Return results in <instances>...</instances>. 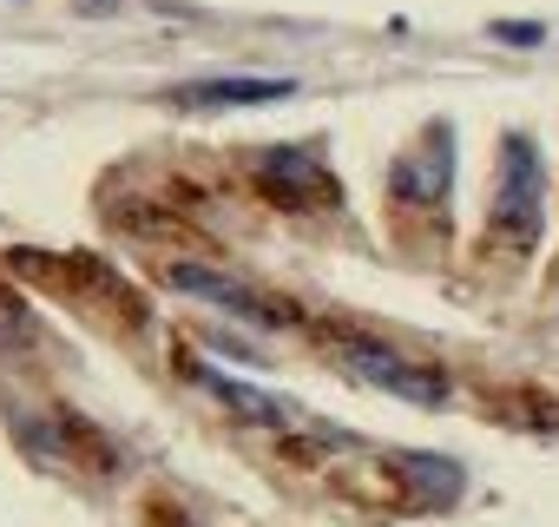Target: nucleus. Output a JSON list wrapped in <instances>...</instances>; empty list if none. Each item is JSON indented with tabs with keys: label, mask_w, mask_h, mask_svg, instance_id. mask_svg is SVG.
Returning a JSON list of instances; mask_svg holds the SVG:
<instances>
[{
	"label": "nucleus",
	"mask_w": 559,
	"mask_h": 527,
	"mask_svg": "<svg viewBox=\"0 0 559 527\" xmlns=\"http://www.w3.org/2000/svg\"><path fill=\"white\" fill-rule=\"evenodd\" d=\"M14 435L27 448L34 468L47 475H73V481H99L119 468V448L73 409H40V415H14Z\"/></svg>",
	"instance_id": "20e7f679"
},
{
	"label": "nucleus",
	"mask_w": 559,
	"mask_h": 527,
	"mask_svg": "<svg viewBox=\"0 0 559 527\" xmlns=\"http://www.w3.org/2000/svg\"><path fill=\"white\" fill-rule=\"evenodd\" d=\"M448 191H454V126L435 119V126L389 165V198H395V211L441 218V211H448Z\"/></svg>",
	"instance_id": "0eeeda50"
},
{
	"label": "nucleus",
	"mask_w": 559,
	"mask_h": 527,
	"mask_svg": "<svg viewBox=\"0 0 559 527\" xmlns=\"http://www.w3.org/2000/svg\"><path fill=\"white\" fill-rule=\"evenodd\" d=\"M14 271H27L40 291L80 304L86 317H106V324H119V330H139V324H145V297L112 271V264H99V257H86V250H73V257L14 250Z\"/></svg>",
	"instance_id": "7ed1b4c3"
},
{
	"label": "nucleus",
	"mask_w": 559,
	"mask_h": 527,
	"mask_svg": "<svg viewBox=\"0 0 559 527\" xmlns=\"http://www.w3.org/2000/svg\"><path fill=\"white\" fill-rule=\"evenodd\" d=\"M165 284L185 291V297H198V304H217V311H230V317H243L257 330H290V324H304V311L290 297L257 291L250 278H230V271H217V264H165Z\"/></svg>",
	"instance_id": "423d86ee"
},
{
	"label": "nucleus",
	"mask_w": 559,
	"mask_h": 527,
	"mask_svg": "<svg viewBox=\"0 0 559 527\" xmlns=\"http://www.w3.org/2000/svg\"><path fill=\"white\" fill-rule=\"evenodd\" d=\"M546 224V165L539 145L526 132L500 139V165H493V198H487V224H480V250L500 264H520L539 244Z\"/></svg>",
	"instance_id": "f03ea898"
},
{
	"label": "nucleus",
	"mask_w": 559,
	"mask_h": 527,
	"mask_svg": "<svg viewBox=\"0 0 559 527\" xmlns=\"http://www.w3.org/2000/svg\"><path fill=\"white\" fill-rule=\"evenodd\" d=\"M250 185L276 211H336L343 204V185L317 145H263L250 159Z\"/></svg>",
	"instance_id": "39448f33"
},
{
	"label": "nucleus",
	"mask_w": 559,
	"mask_h": 527,
	"mask_svg": "<svg viewBox=\"0 0 559 527\" xmlns=\"http://www.w3.org/2000/svg\"><path fill=\"white\" fill-rule=\"evenodd\" d=\"M304 337H310V350L336 376H349L362 389H382V396H402V402H421V409H441L448 402V376L435 363L395 350L376 330H356V324H304Z\"/></svg>",
	"instance_id": "f257e3e1"
},
{
	"label": "nucleus",
	"mask_w": 559,
	"mask_h": 527,
	"mask_svg": "<svg viewBox=\"0 0 559 527\" xmlns=\"http://www.w3.org/2000/svg\"><path fill=\"white\" fill-rule=\"evenodd\" d=\"M185 363V376L198 383V389H211L230 415H243L250 429H290L297 422V409L284 402V396H270V389H250V383H237V376H224V370H211V363H198V356H178Z\"/></svg>",
	"instance_id": "6e6552de"
},
{
	"label": "nucleus",
	"mask_w": 559,
	"mask_h": 527,
	"mask_svg": "<svg viewBox=\"0 0 559 527\" xmlns=\"http://www.w3.org/2000/svg\"><path fill=\"white\" fill-rule=\"evenodd\" d=\"M290 93H297V80H250V73H237V80H185V86L165 93V106H178V113H224V106H276Z\"/></svg>",
	"instance_id": "1a4fd4ad"
},
{
	"label": "nucleus",
	"mask_w": 559,
	"mask_h": 527,
	"mask_svg": "<svg viewBox=\"0 0 559 527\" xmlns=\"http://www.w3.org/2000/svg\"><path fill=\"white\" fill-rule=\"evenodd\" d=\"M493 40H507V47H539L546 27H539V21H493Z\"/></svg>",
	"instance_id": "9d476101"
}]
</instances>
